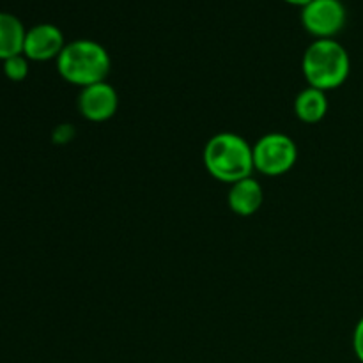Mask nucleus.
I'll list each match as a JSON object with an SVG mask.
<instances>
[{"mask_svg":"<svg viewBox=\"0 0 363 363\" xmlns=\"http://www.w3.org/2000/svg\"><path fill=\"white\" fill-rule=\"evenodd\" d=\"M202 160L209 176L227 184H234L245 177H250L255 170L254 145L233 131L213 135L206 144Z\"/></svg>","mask_w":363,"mask_h":363,"instance_id":"1","label":"nucleus"},{"mask_svg":"<svg viewBox=\"0 0 363 363\" xmlns=\"http://www.w3.org/2000/svg\"><path fill=\"white\" fill-rule=\"evenodd\" d=\"M57 69L67 84L84 89L106 82L112 69V60L105 46L98 41L74 39L67 43L57 57Z\"/></svg>","mask_w":363,"mask_h":363,"instance_id":"2","label":"nucleus"},{"mask_svg":"<svg viewBox=\"0 0 363 363\" xmlns=\"http://www.w3.org/2000/svg\"><path fill=\"white\" fill-rule=\"evenodd\" d=\"M305 80L311 87L328 92L346 84L351 71L347 50L333 38L315 39L303 53L301 60Z\"/></svg>","mask_w":363,"mask_h":363,"instance_id":"3","label":"nucleus"},{"mask_svg":"<svg viewBox=\"0 0 363 363\" xmlns=\"http://www.w3.org/2000/svg\"><path fill=\"white\" fill-rule=\"evenodd\" d=\"M296 162L298 145L289 135H262L254 144V167L264 176H284L296 165Z\"/></svg>","mask_w":363,"mask_h":363,"instance_id":"4","label":"nucleus"},{"mask_svg":"<svg viewBox=\"0 0 363 363\" xmlns=\"http://www.w3.org/2000/svg\"><path fill=\"white\" fill-rule=\"evenodd\" d=\"M301 21L318 39L333 38L346 23V7L340 0H311L303 6Z\"/></svg>","mask_w":363,"mask_h":363,"instance_id":"5","label":"nucleus"},{"mask_svg":"<svg viewBox=\"0 0 363 363\" xmlns=\"http://www.w3.org/2000/svg\"><path fill=\"white\" fill-rule=\"evenodd\" d=\"M119 108V96L108 82L89 85L78 96V112L91 123H105L112 119Z\"/></svg>","mask_w":363,"mask_h":363,"instance_id":"6","label":"nucleus"},{"mask_svg":"<svg viewBox=\"0 0 363 363\" xmlns=\"http://www.w3.org/2000/svg\"><path fill=\"white\" fill-rule=\"evenodd\" d=\"M64 46L66 43L59 27L52 23H39L28 28L25 34L23 55L30 60L45 62V60L57 59Z\"/></svg>","mask_w":363,"mask_h":363,"instance_id":"7","label":"nucleus"},{"mask_svg":"<svg viewBox=\"0 0 363 363\" xmlns=\"http://www.w3.org/2000/svg\"><path fill=\"white\" fill-rule=\"evenodd\" d=\"M229 208L238 216H252L261 209L264 202V190L255 177H245L230 184Z\"/></svg>","mask_w":363,"mask_h":363,"instance_id":"8","label":"nucleus"},{"mask_svg":"<svg viewBox=\"0 0 363 363\" xmlns=\"http://www.w3.org/2000/svg\"><path fill=\"white\" fill-rule=\"evenodd\" d=\"M328 112V98L326 92L308 85L294 99V113L301 123L315 124L325 119Z\"/></svg>","mask_w":363,"mask_h":363,"instance_id":"9","label":"nucleus"},{"mask_svg":"<svg viewBox=\"0 0 363 363\" xmlns=\"http://www.w3.org/2000/svg\"><path fill=\"white\" fill-rule=\"evenodd\" d=\"M23 23L11 13H0V60H7L23 53Z\"/></svg>","mask_w":363,"mask_h":363,"instance_id":"10","label":"nucleus"},{"mask_svg":"<svg viewBox=\"0 0 363 363\" xmlns=\"http://www.w3.org/2000/svg\"><path fill=\"white\" fill-rule=\"evenodd\" d=\"M4 73L13 82L25 80L28 74V59L21 53V55H14L4 60Z\"/></svg>","mask_w":363,"mask_h":363,"instance_id":"11","label":"nucleus"},{"mask_svg":"<svg viewBox=\"0 0 363 363\" xmlns=\"http://www.w3.org/2000/svg\"><path fill=\"white\" fill-rule=\"evenodd\" d=\"M353 350L357 358L363 363V318L358 321L357 328L353 333Z\"/></svg>","mask_w":363,"mask_h":363,"instance_id":"12","label":"nucleus"},{"mask_svg":"<svg viewBox=\"0 0 363 363\" xmlns=\"http://www.w3.org/2000/svg\"><path fill=\"white\" fill-rule=\"evenodd\" d=\"M287 2L296 4V6H305V4H308V2H311V0H287Z\"/></svg>","mask_w":363,"mask_h":363,"instance_id":"13","label":"nucleus"}]
</instances>
